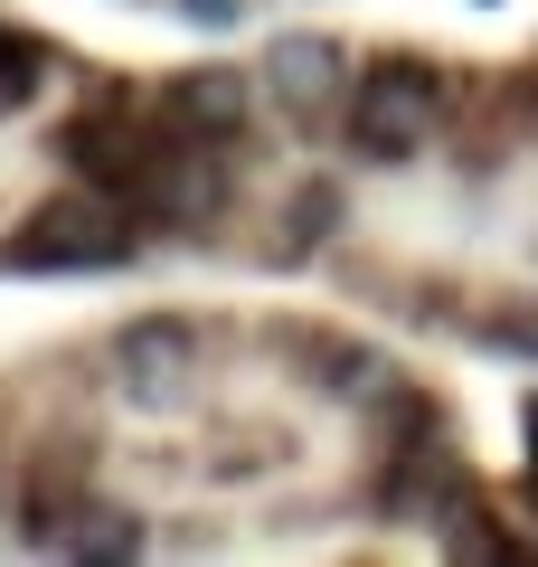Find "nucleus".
<instances>
[{
	"mask_svg": "<svg viewBox=\"0 0 538 567\" xmlns=\"http://www.w3.org/2000/svg\"><path fill=\"white\" fill-rule=\"evenodd\" d=\"M123 256H133V218L95 181H85V199H48L20 237L0 246V265H20V275H85V265H123Z\"/></svg>",
	"mask_w": 538,
	"mask_h": 567,
	"instance_id": "nucleus-1",
	"label": "nucleus"
},
{
	"mask_svg": "<svg viewBox=\"0 0 538 567\" xmlns=\"http://www.w3.org/2000/svg\"><path fill=\"white\" fill-rule=\"evenodd\" d=\"M435 123H444V85L425 58H379L350 95V142L369 162H416L435 142Z\"/></svg>",
	"mask_w": 538,
	"mask_h": 567,
	"instance_id": "nucleus-2",
	"label": "nucleus"
},
{
	"mask_svg": "<svg viewBox=\"0 0 538 567\" xmlns=\"http://www.w3.org/2000/svg\"><path fill=\"white\" fill-rule=\"evenodd\" d=\"M265 95H275V114L283 123H302V133H312L321 114H340V104H350V58H340L331 39H275L265 48Z\"/></svg>",
	"mask_w": 538,
	"mask_h": 567,
	"instance_id": "nucleus-3",
	"label": "nucleus"
},
{
	"mask_svg": "<svg viewBox=\"0 0 538 567\" xmlns=\"http://www.w3.org/2000/svg\"><path fill=\"white\" fill-rule=\"evenodd\" d=\"M58 152H66V171H85V181H95V189H114V199H133L161 142L142 133L133 114H76V123H66V133H58Z\"/></svg>",
	"mask_w": 538,
	"mask_h": 567,
	"instance_id": "nucleus-4",
	"label": "nucleus"
},
{
	"mask_svg": "<svg viewBox=\"0 0 538 567\" xmlns=\"http://www.w3.org/2000/svg\"><path fill=\"white\" fill-rule=\"evenodd\" d=\"M246 76L237 66H189V76H170L161 85V123H170V133H189V142H208V152H218V142H246Z\"/></svg>",
	"mask_w": 538,
	"mask_h": 567,
	"instance_id": "nucleus-5",
	"label": "nucleus"
},
{
	"mask_svg": "<svg viewBox=\"0 0 538 567\" xmlns=\"http://www.w3.org/2000/svg\"><path fill=\"white\" fill-rule=\"evenodd\" d=\"M76 520H85V473L29 464V483H20V539L58 548V539H76Z\"/></svg>",
	"mask_w": 538,
	"mask_h": 567,
	"instance_id": "nucleus-6",
	"label": "nucleus"
},
{
	"mask_svg": "<svg viewBox=\"0 0 538 567\" xmlns=\"http://www.w3.org/2000/svg\"><path fill=\"white\" fill-rule=\"evenodd\" d=\"M123 360H133V388L152 398V388H170L179 369H189V331L179 322H133L123 331Z\"/></svg>",
	"mask_w": 538,
	"mask_h": 567,
	"instance_id": "nucleus-7",
	"label": "nucleus"
},
{
	"mask_svg": "<svg viewBox=\"0 0 538 567\" xmlns=\"http://www.w3.org/2000/svg\"><path fill=\"white\" fill-rule=\"evenodd\" d=\"M95 520H104V529H76V539H66L76 558H133V548H142V529L123 520V511H95Z\"/></svg>",
	"mask_w": 538,
	"mask_h": 567,
	"instance_id": "nucleus-8",
	"label": "nucleus"
},
{
	"mask_svg": "<svg viewBox=\"0 0 538 567\" xmlns=\"http://www.w3.org/2000/svg\"><path fill=\"white\" fill-rule=\"evenodd\" d=\"M29 85H39V39H10L0 29V104H20Z\"/></svg>",
	"mask_w": 538,
	"mask_h": 567,
	"instance_id": "nucleus-9",
	"label": "nucleus"
},
{
	"mask_svg": "<svg viewBox=\"0 0 538 567\" xmlns=\"http://www.w3.org/2000/svg\"><path fill=\"white\" fill-rule=\"evenodd\" d=\"M331 218H340L331 189H302V199H293V227H302V237H331Z\"/></svg>",
	"mask_w": 538,
	"mask_h": 567,
	"instance_id": "nucleus-10",
	"label": "nucleus"
},
{
	"mask_svg": "<svg viewBox=\"0 0 538 567\" xmlns=\"http://www.w3.org/2000/svg\"><path fill=\"white\" fill-rule=\"evenodd\" d=\"M179 10H189L199 29H237L246 20V0H179Z\"/></svg>",
	"mask_w": 538,
	"mask_h": 567,
	"instance_id": "nucleus-11",
	"label": "nucleus"
}]
</instances>
